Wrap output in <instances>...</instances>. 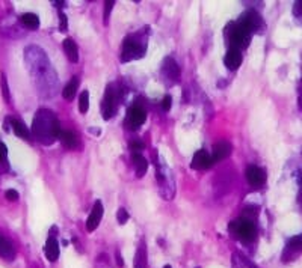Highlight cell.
<instances>
[{
	"label": "cell",
	"instance_id": "cell-11",
	"mask_svg": "<svg viewBox=\"0 0 302 268\" xmlns=\"http://www.w3.org/2000/svg\"><path fill=\"white\" fill-rule=\"evenodd\" d=\"M231 151H233V146H231V143H230V142H225V140L218 142V143L213 146V155H212V160H213V163L225 160V159H228V157H230Z\"/></svg>",
	"mask_w": 302,
	"mask_h": 268
},
{
	"label": "cell",
	"instance_id": "cell-21",
	"mask_svg": "<svg viewBox=\"0 0 302 268\" xmlns=\"http://www.w3.org/2000/svg\"><path fill=\"white\" fill-rule=\"evenodd\" d=\"M133 164H135V169H136V173L139 178H142L147 172V167H148V161L145 160L140 154H133Z\"/></svg>",
	"mask_w": 302,
	"mask_h": 268
},
{
	"label": "cell",
	"instance_id": "cell-22",
	"mask_svg": "<svg viewBox=\"0 0 302 268\" xmlns=\"http://www.w3.org/2000/svg\"><path fill=\"white\" fill-rule=\"evenodd\" d=\"M59 140L62 142V145L64 146H67V148H70V149H73V148H76V143H77V139H76V136L71 133V131H61L59 134Z\"/></svg>",
	"mask_w": 302,
	"mask_h": 268
},
{
	"label": "cell",
	"instance_id": "cell-33",
	"mask_svg": "<svg viewBox=\"0 0 302 268\" xmlns=\"http://www.w3.org/2000/svg\"><path fill=\"white\" fill-rule=\"evenodd\" d=\"M293 12H295L296 15H302V0L301 2H296V3H295V6H293Z\"/></svg>",
	"mask_w": 302,
	"mask_h": 268
},
{
	"label": "cell",
	"instance_id": "cell-25",
	"mask_svg": "<svg viewBox=\"0 0 302 268\" xmlns=\"http://www.w3.org/2000/svg\"><path fill=\"white\" fill-rule=\"evenodd\" d=\"M116 218H118V223H119V225H124V223H127V220H129V213H127L124 208H119L118 213H116Z\"/></svg>",
	"mask_w": 302,
	"mask_h": 268
},
{
	"label": "cell",
	"instance_id": "cell-14",
	"mask_svg": "<svg viewBox=\"0 0 302 268\" xmlns=\"http://www.w3.org/2000/svg\"><path fill=\"white\" fill-rule=\"evenodd\" d=\"M224 63H225V66H227L228 70L236 71V70L242 65V53H240V50L230 49L228 53L225 54Z\"/></svg>",
	"mask_w": 302,
	"mask_h": 268
},
{
	"label": "cell",
	"instance_id": "cell-3",
	"mask_svg": "<svg viewBox=\"0 0 302 268\" xmlns=\"http://www.w3.org/2000/svg\"><path fill=\"white\" fill-rule=\"evenodd\" d=\"M230 231L234 232V235L244 242L254 241L255 238V226L248 218H240V220L233 221L230 225Z\"/></svg>",
	"mask_w": 302,
	"mask_h": 268
},
{
	"label": "cell",
	"instance_id": "cell-35",
	"mask_svg": "<svg viewBox=\"0 0 302 268\" xmlns=\"http://www.w3.org/2000/svg\"><path fill=\"white\" fill-rule=\"evenodd\" d=\"M299 107H301V110H302V95L299 97Z\"/></svg>",
	"mask_w": 302,
	"mask_h": 268
},
{
	"label": "cell",
	"instance_id": "cell-13",
	"mask_svg": "<svg viewBox=\"0 0 302 268\" xmlns=\"http://www.w3.org/2000/svg\"><path fill=\"white\" fill-rule=\"evenodd\" d=\"M302 252V235L293 237L290 241L287 242V247L284 250V261L289 259H295V256H298Z\"/></svg>",
	"mask_w": 302,
	"mask_h": 268
},
{
	"label": "cell",
	"instance_id": "cell-34",
	"mask_svg": "<svg viewBox=\"0 0 302 268\" xmlns=\"http://www.w3.org/2000/svg\"><path fill=\"white\" fill-rule=\"evenodd\" d=\"M116 262H118V265H119V267H123V259H121L119 252H116Z\"/></svg>",
	"mask_w": 302,
	"mask_h": 268
},
{
	"label": "cell",
	"instance_id": "cell-7",
	"mask_svg": "<svg viewBox=\"0 0 302 268\" xmlns=\"http://www.w3.org/2000/svg\"><path fill=\"white\" fill-rule=\"evenodd\" d=\"M239 23L247 27L251 33L265 29V23H263L261 17H260L255 11H248V12H245V14L242 15V18H240Z\"/></svg>",
	"mask_w": 302,
	"mask_h": 268
},
{
	"label": "cell",
	"instance_id": "cell-26",
	"mask_svg": "<svg viewBox=\"0 0 302 268\" xmlns=\"http://www.w3.org/2000/svg\"><path fill=\"white\" fill-rule=\"evenodd\" d=\"M2 92H3V97H5V100H6V101H9V100H11V97H9L8 81H6V77H5V74H2Z\"/></svg>",
	"mask_w": 302,
	"mask_h": 268
},
{
	"label": "cell",
	"instance_id": "cell-8",
	"mask_svg": "<svg viewBox=\"0 0 302 268\" xmlns=\"http://www.w3.org/2000/svg\"><path fill=\"white\" fill-rule=\"evenodd\" d=\"M162 73L168 80L172 83H178L180 81V68L177 65V62L171 57H166L162 65Z\"/></svg>",
	"mask_w": 302,
	"mask_h": 268
},
{
	"label": "cell",
	"instance_id": "cell-12",
	"mask_svg": "<svg viewBox=\"0 0 302 268\" xmlns=\"http://www.w3.org/2000/svg\"><path fill=\"white\" fill-rule=\"evenodd\" d=\"M247 178L252 186H261L266 183V172L258 166H249L247 169Z\"/></svg>",
	"mask_w": 302,
	"mask_h": 268
},
{
	"label": "cell",
	"instance_id": "cell-27",
	"mask_svg": "<svg viewBox=\"0 0 302 268\" xmlns=\"http://www.w3.org/2000/svg\"><path fill=\"white\" fill-rule=\"evenodd\" d=\"M130 149L135 152V154H139L142 149H144V143L140 140H132L130 142Z\"/></svg>",
	"mask_w": 302,
	"mask_h": 268
},
{
	"label": "cell",
	"instance_id": "cell-18",
	"mask_svg": "<svg viewBox=\"0 0 302 268\" xmlns=\"http://www.w3.org/2000/svg\"><path fill=\"white\" fill-rule=\"evenodd\" d=\"M9 122H11V125H12L14 133L17 134L20 139L30 140V133H29L28 127H26L22 121H18V119H9Z\"/></svg>",
	"mask_w": 302,
	"mask_h": 268
},
{
	"label": "cell",
	"instance_id": "cell-5",
	"mask_svg": "<svg viewBox=\"0 0 302 268\" xmlns=\"http://www.w3.org/2000/svg\"><path fill=\"white\" fill-rule=\"evenodd\" d=\"M228 39H230L233 49H236V50L245 49V47H248L249 41H251V32L244 25L237 23V25H234L233 29L230 30Z\"/></svg>",
	"mask_w": 302,
	"mask_h": 268
},
{
	"label": "cell",
	"instance_id": "cell-23",
	"mask_svg": "<svg viewBox=\"0 0 302 268\" xmlns=\"http://www.w3.org/2000/svg\"><path fill=\"white\" fill-rule=\"evenodd\" d=\"M22 23H23L26 27H29V29L35 30V29H38V27H39V18H38V15H36V14L26 12V14H23V15H22Z\"/></svg>",
	"mask_w": 302,
	"mask_h": 268
},
{
	"label": "cell",
	"instance_id": "cell-19",
	"mask_svg": "<svg viewBox=\"0 0 302 268\" xmlns=\"http://www.w3.org/2000/svg\"><path fill=\"white\" fill-rule=\"evenodd\" d=\"M133 268H147V249H145L144 242H140L139 249L136 250L135 261H133Z\"/></svg>",
	"mask_w": 302,
	"mask_h": 268
},
{
	"label": "cell",
	"instance_id": "cell-29",
	"mask_svg": "<svg viewBox=\"0 0 302 268\" xmlns=\"http://www.w3.org/2000/svg\"><path fill=\"white\" fill-rule=\"evenodd\" d=\"M6 199L8 200H17L18 199V193L15 190H6Z\"/></svg>",
	"mask_w": 302,
	"mask_h": 268
},
{
	"label": "cell",
	"instance_id": "cell-10",
	"mask_svg": "<svg viewBox=\"0 0 302 268\" xmlns=\"http://www.w3.org/2000/svg\"><path fill=\"white\" fill-rule=\"evenodd\" d=\"M212 164H213L212 157H210L204 149H201V151L195 152L192 163H191V167H192V169H196V170H204V169H209Z\"/></svg>",
	"mask_w": 302,
	"mask_h": 268
},
{
	"label": "cell",
	"instance_id": "cell-16",
	"mask_svg": "<svg viewBox=\"0 0 302 268\" xmlns=\"http://www.w3.org/2000/svg\"><path fill=\"white\" fill-rule=\"evenodd\" d=\"M44 253L47 256V259L50 262H55L59 258V245H57V241H56L55 237H50L47 242H46V247H44Z\"/></svg>",
	"mask_w": 302,
	"mask_h": 268
},
{
	"label": "cell",
	"instance_id": "cell-20",
	"mask_svg": "<svg viewBox=\"0 0 302 268\" xmlns=\"http://www.w3.org/2000/svg\"><path fill=\"white\" fill-rule=\"evenodd\" d=\"M77 87H79V79L77 77H73L71 80L67 83V86L62 89V97L65 100H73V97L76 95Z\"/></svg>",
	"mask_w": 302,
	"mask_h": 268
},
{
	"label": "cell",
	"instance_id": "cell-36",
	"mask_svg": "<svg viewBox=\"0 0 302 268\" xmlns=\"http://www.w3.org/2000/svg\"><path fill=\"white\" fill-rule=\"evenodd\" d=\"M165 268H172L171 265H165Z\"/></svg>",
	"mask_w": 302,
	"mask_h": 268
},
{
	"label": "cell",
	"instance_id": "cell-32",
	"mask_svg": "<svg viewBox=\"0 0 302 268\" xmlns=\"http://www.w3.org/2000/svg\"><path fill=\"white\" fill-rule=\"evenodd\" d=\"M171 97L169 95H165V98H164V101H162V107H164V110L165 111H168L169 108H171Z\"/></svg>",
	"mask_w": 302,
	"mask_h": 268
},
{
	"label": "cell",
	"instance_id": "cell-24",
	"mask_svg": "<svg viewBox=\"0 0 302 268\" xmlns=\"http://www.w3.org/2000/svg\"><path fill=\"white\" fill-rule=\"evenodd\" d=\"M89 108V94L88 91H83L80 94V98H79V110L80 113H86Z\"/></svg>",
	"mask_w": 302,
	"mask_h": 268
},
{
	"label": "cell",
	"instance_id": "cell-1",
	"mask_svg": "<svg viewBox=\"0 0 302 268\" xmlns=\"http://www.w3.org/2000/svg\"><path fill=\"white\" fill-rule=\"evenodd\" d=\"M32 134L43 145L55 143L61 134V125L55 113L47 108H39L32 122Z\"/></svg>",
	"mask_w": 302,
	"mask_h": 268
},
{
	"label": "cell",
	"instance_id": "cell-15",
	"mask_svg": "<svg viewBox=\"0 0 302 268\" xmlns=\"http://www.w3.org/2000/svg\"><path fill=\"white\" fill-rule=\"evenodd\" d=\"M0 258H3L6 261H12L15 258V249H14L12 242L2 235H0Z\"/></svg>",
	"mask_w": 302,
	"mask_h": 268
},
{
	"label": "cell",
	"instance_id": "cell-4",
	"mask_svg": "<svg viewBox=\"0 0 302 268\" xmlns=\"http://www.w3.org/2000/svg\"><path fill=\"white\" fill-rule=\"evenodd\" d=\"M118 104H119V95L118 91L115 89L113 84H109L102 103V111H103V118L105 119H110L112 116H115L116 110H118Z\"/></svg>",
	"mask_w": 302,
	"mask_h": 268
},
{
	"label": "cell",
	"instance_id": "cell-30",
	"mask_svg": "<svg viewBox=\"0 0 302 268\" xmlns=\"http://www.w3.org/2000/svg\"><path fill=\"white\" fill-rule=\"evenodd\" d=\"M113 2H106V9H105V23L108 25V20H109V14H110V9L113 8Z\"/></svg>",
	"mask_w": 302,
	"mask_h": 268
},
{
	"label": "cell",
	"instance_id": "cell-6",
	"mask_svg": "<svg viewBox=\"0 0 302 268\" xmlns=\"http://www.w3.org/2000/svg\"><path fill=\"white\" fill-rule=\"evenodd\" d=\"M147 119V113L145 110L139 106H133V107L129 108V113H127V121H126V125L129 130H139L140 125L145 122Z\"/></svg>",
	"mask_w": 302,
	"mask_h": 268
},
{
	"label": "cell",
	"instance_id": "cell-2",
	"mask_svg": "<svg viewBox=\"0 0 302 268\" xmlns=\"http://www.w3.org/2000/svg\"><path fill=\"white\" fill-rule=\"evenodd\" d=\"M145 49H147V39L142 33L129 35L123 42L121 60L129 62V60H133V59H139V57L144 56Z\"/></svg>",
	"mask_w": 302,
	"mask_h": 268
},
{
	"label": "cell",
	"instance_id": "cell-17",
	"mask_svg": "<svg viewBox=\"0 0 302 268\" xmlns=\"http://www.w3.org/2000/svg\"><path fill=\"white\" fill-rule=\"evenodd\" d=\"M64 50H65V54H67V57L71 60V62H77L79 60V49H77V46H76V42L71 39V38H67V39H64Z\"/></svg>",
	"mask_w": 302,
	"mask_h": 268
},
{
	"label": "cell",
	"instance_id": "cell-9",
	"mask_svg": "<svg viewBox=\"0 0 302 268\" xmlns=\"http://www.w3.org/2000/svg\"><path fill=\"white\" fill-rule=\"evenodd\" d=\"M102 217H103V204H102L100 200H97V202L94 204V208H92L91 214L88 217V220H86V231H88V232L95 231L97 226L100 225Z\"/></svg>",
	"mask_w": 302,
	"mask_h": 268
},
{
	"label": "cell",
	"instance_id": "cell-28",
	"mask_svg": "<svg viewBox=\"0 0 302 268\" xmlns=\"http://www.w3.org/2000/svg\"><path fill=\"white\" fill-rule=\"evenodd\" d=\"M6 161H8V148L3 142H0V163L6 164Z\"/></svg>",
	"mask_w": 302,
	"mask_h": 268
},
{
	"label": "cell",
	"instance_id": "cell-31",
	"mask_svg": "<svg viewBox=\"0 0 302 268\" xmlns=\"http://www.w3.org/2000/svg\"><path fill=\"white\" fill-rule=\"evenodd\" d=\"M59 17H61V30L62 32H65L67 30V27H68V25H67V17H65V14H62V12H59Z\"/></svg>",
	"mask_w": 302,
	"mask_h": 268
}]
</instances>
